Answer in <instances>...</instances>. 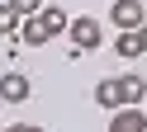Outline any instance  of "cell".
<instances>
[{
  "label": "cell",
  "mask_w": 147,
  "mask_h": 132,
  "mask_svg": "<svg viewBox=\"0 0 147 132\" xmlns=\"http://www.w3.org/2000/svg\"><path fill=\"white\" fill-rule=\"evenodd\" d=\"M71 28V19H67V9L62 5H43V14H33V19H24V28H19V38L29 47H43V43H52L57 33H67Z\"/></svg>",
  "instance_id": "1"
},
{
  "label": "cell",
  "mask_w": 147,
  "mask_h": 132,
  "mask_svg": "<svg viewBox=\"0 0 147 132\" xmlns=\"http://www.w3.org/2000/svg\"><path fill=\"white\" fill-rule=\"evenodd\" d=\"M71 43L81 47V52H95L100 43H105V28H100V19H90V14H81V19H71Z\"/></svg>",
  "instance_id": "2"
},
{
  "label": "cell",
  "mask_w": 147,
  "mask_h": 132,
  "mask_svg": "<svg viewBox=\"0 0 147 132\" xmlns=\"http://www.w3.org/2000/svg\"><path fill=\"white\" fill-rule=\"evenodd\" d=\"M109 24H114L119 33H128V28H142V24H147L142 0H114V5H109Z\"/></svg>",
  "instance_id": "3"
},
{
  "label": "cell",
  "mask_w": 147,
  "mask_h": 132,
  "mask_svg": "<svg viewBox=\"0 0 147 132\" xmlns=\"http://www.w3.org/2000/svg\"><path fill=\"white\" fill-rule=\"evenodd\" d=\"M29 94H33V85H29L24 71H5L0 75V104H24Z\"/></svg>",
  "instance_id": "4"
},
{
  "label": "cell",
  "mask_w": 147,
  "mask_h": 132,
  "mask_svg": "<svg viewBox=\"0 0 147 132\" xmlns=\"http://www.w3.org/2000/svg\"><path fill=\"white\" fill-rule=\"evenodd\" d=\"M142 94H147V80H142L138 71L119 75V99H123V109H138V104H142Z\"/></svg>",
  "instance_id": "5"
},
{
  "label": "cell",
  "mask_w": 147,
  "mask_h": 132,
  "mask_svg": "<svg viewBox=\"0 0 147 132\" xmlns=\"http://www.w3.org/2000/svg\"><path fill=\"white\" fill-rule=\"evenodd\" d=\"M109 132H147V113H142V109H119V113H109Z\"/></svg>",
  "instance_id": "6"
},
{
  "label": "cell",
  "mask_w": 147,
  "mask_h": 132,
  "mask_svg": "<svg viewBox=\"0 0 147 132\" xmlns=\"http://www.w3.org/2000/svg\"><path fill=\"white\" fill-rule=\"evenodd\" d=\"M95 104H100V109H109V113L123 109V99H119V80H100V85H95Z\"/></svg>",
  "instance_id": "7"
},
{
  "label": "cell",
  "mask_w": 147,
  "mask_h": 132,
  "mask_svg": "<svg viewBox=\"0 0 147 132\" xmlns=\"http://www.w3.org/2000/svg\"><path fill=\"white\" fill-rule=\"evenodd\" d=\"M114 52H119V57H142V52H147V43H142V33H138V28H128V33H119Z\"/></svg>",
  "instance_id": "8"
},
{
  "label": "cell",
  "mask_w": 147,
  "mask_h": 132,
  "mask_svg": "<svg viewBox=\"0 0 147 132\" xmlns=\"http://www.w3.org/2000/svg\"><path fill=\"white\" fill-rule=\"evenodd\" d=\"M14 28H24V19H19V14H14V9H10V5H0V38H10V33H14Z\"/></svg>",
  "instance_id": "9"
},
{
  "label": "cell",
  "mask_w": 147,
  "mask_h": 132,
  "mask_svg": "<svg viewBox=\"0 0 147 132\" xmlns=\"http://www.w3.org/2000/svg\"><path fill=\"white\" fill-rule=\"evenodd\" d=\"M5 5H10L19 19H33V14H43V0H5Z\"/></svg>",
  "instance_id": "10"
},
{
  "label": "cell",
  "mask_w": 147,
  "mask_h": 132,
  "mask_svg": "<svg viewBox=\"0 0 147 132\" xmlns=\"http://www.w3.org/2000/svg\"><path fill=\"white\" fill-rule=\"evenodd\" d=\"M0 132H43L38 123H10V127H0Z\"/></svg>",
  "instance_id": "11"
},
{
  "label": "cell",
  "mask_w": 147,
  "mask_h": 132,
  "mask_svg": "<svg viewBox=\"0 0 147 132\" xmlns=\"http://www.w3.org/2000/svg\"><path fill=\"white\" fill-rule=\"evenodd\" d=\"M138 33H142V43H147V24H142V28H138Z\"/></svg>",
  "instance_id": "12"
}]
</instances>
